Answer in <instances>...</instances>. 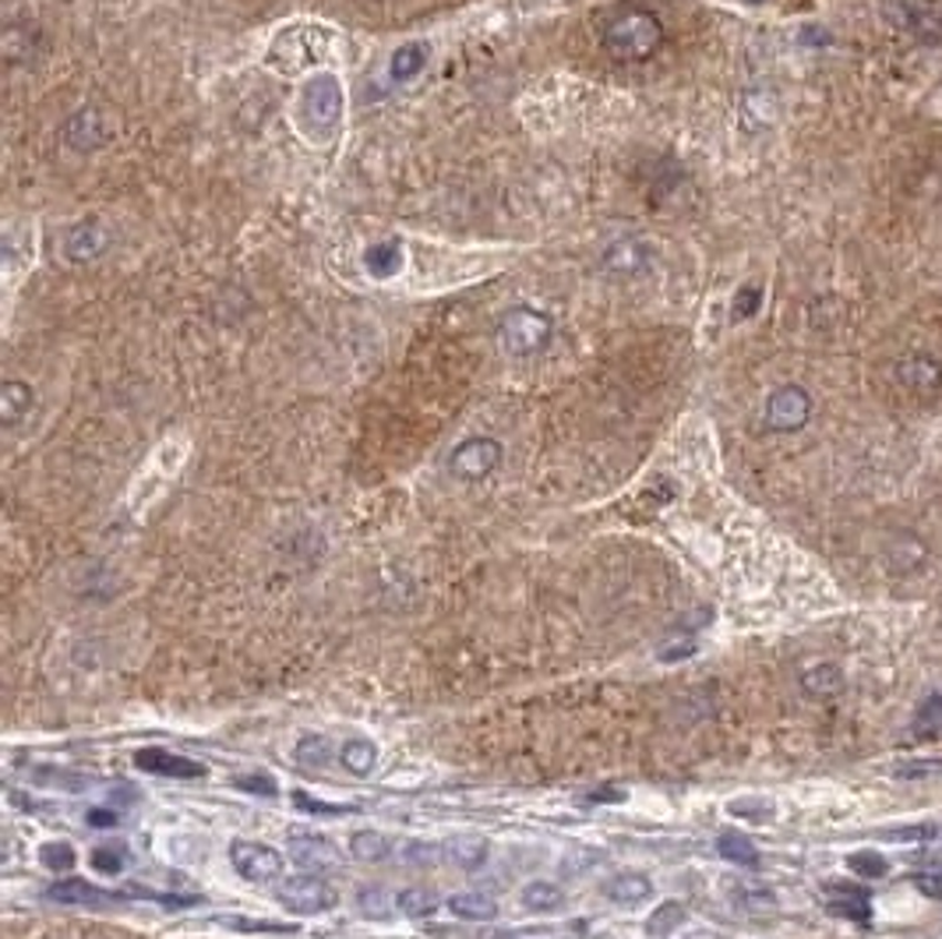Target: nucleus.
Returning <instances> with one entry per match:
<instances>
[{"mask_svg": "<svg viewBox=\"0 0 942 939\" xmlns=\"http://www.w3.org/2000/svg\"><path fill=\"white\" fill-rule=\"evenodd\" d=\"M248 932H297V926H280V922H230Z\"/></svg>", "mask_w": 942, "mask_h": 939, "instance_id": "a18cd8bd", "label": "nucleus"}, {"mask_svg": "<svg viewBox=\"0 0 942 939\" xmlns=\"http://www.w3.org/2000/svg\"><path fill=\"white\" fill-rule=\"evenodd\" d=\"M812 417V396L802 389V385H781L773 389L766 399V410H763V425L773 435H791V431H802Z\"/></svg>", "mask_w": 942, "mask_h": 939, "instance_id": "0eeeda50", "label": "nucleus"}, {"mask_svg": "<svg viewBox=\"0 0 942 939\" xmlns=\"http://www.w3.org/2000/svg\"><path fill=\"white\" fill-rule=\"evenodd\" d=\"M449 911L456 918H463V922H494V918L502 915V908H498L494 900L484 897V894H452Z\"/></svg>", "mask_w": 942, "mask_h": 939, "instance_id": "5701e85b", "label": "nucleus"}, {"mask_svg": "<svg viewBox=\"0 0 942 939\" xmlns=\"http://www.w3.org/2000/svg\"><path fill=\"white\" fill-rule=\"evenodd\" d=\"M713 622V612L710 607H699V612H692L689 618H681L674 629H678V636H695L699 629H706V625Z\"/></svg>", "mask_w": 942, "mask_h": 939, "instance_id": "a19ab883", "label": "nucleus"}, {"mask_svg": "<svg viewBox=\"0 0 942 939\" xmlns=\"http://www.w3.org/2000/svg\"><path fill=\"white\" fill-rule=\"evenodd\" d=\"M650 248H646L639 237H621V241L604 248V269L615 275H639L646 265H650Z\"/></svg>", "mask_w": 942, "mask_h": 939, "instance_id": "f8f14e48", "label": "nucleus"}, {"mask_svg": "<svg viewBox=\"0 0 942 939\" xmlns=\"http://www.w3.org/2000/svg\"><path fill=\"white\" fill-rule=\"evenodd\" d=\"M293 760L307 770H322L332 763V742L325 734H304V739L293 745Z\"/></svg>", "mask_w": 942, "mask_h": 939, "instance_id": "7c9ffc66", "label": "nucleus"}, {"mask_svg": "<svg viewBox=\"0 0 942 939\" xmlns=\"http://www.w3.org/2000/svg\"><path fill=\"white\" fill-rule=\"evenodd\" d=\"M942 831L939 826H932V823H921V826H903V831H890V834H882L886 841H932V837H939Z\"/></svg>", "mask_w": 942, "mask_h": 939, "instance_id": "ea45409f", "label": "nucleus"}, {"mask_svg": "<svg viewBox=\"0 0 942 939\" xmlns=\"http://www.w3.org/2000/svg\"><path fill=\"white\" fill-rule=\"evenodd\" d=\"M502 441L491 438V435H473L467 441H459V446L452 449L449 456V473L456 477V481H484V477H491L498 467H502Z\"/></svg>", "mask_w": 942, "mask_h": 939, "instance_id": "20e7f679", "label": "nucleus"}, {"mask_svg": "<svg viewBox=\"0 0 942 939\" xmlns=\"http://www.w3.org/2000/svg\"><path fill=\"white\" fill-rule=\"evenodd\" d=\"M40 862L46 865L50 873H71V869H75L78 855H75V848H71L67 841H50V844H43V848H40Z\"/></svg>", "mask_w": 942, "mask_h": 939, "instance_id": "f704fd0d", "label": "nucleus"}, {"mask_svg": "<svg viewBox=\"0 0 942 939\" xmlns=\"http://www.w3.org/2000/svg\"><path fill=\"white\" fill-rule=\"evenodd\" d=\"M695 650H699L695 636H681V639L663 643V647L657 650V660H660V665H678V660H689Z\"/></svg>", "mask_w": 942, "mask_h": 939, "instance_id": "4c0bfd02", "label": "nucleus"}, {"mask_svg": "<svg viewBox=\"0 0 942 939\" xmlns=\"http://www.w3.org/2000/svg\"><path fill=\"white\" fill-rule=\"evenodd\" d=\"M106 230L100 219H82V223H75L67 233H64V254L67 262L75 265H85V262H96V258L106 251Z\"/></svg>", "mask_w": 942, "mask_h": 939, "instance_id": "9b49d317", "label": "nucleus"}, {"mask_svg": "<svg viewBox=\"0 0 942 939\" xmlns=\"http://www.w3.org/2000/svg\"><path fill=\"white\" fill-rule=\"evenodd\" d=\"M716 855L734 862V865H745V869H755V865H760V848H755V844L737 831H728V834L716 837Z\"/></svg>", "mask_w": 942, "mask_h": 939, "instance_id": "cd10ccee", "label": "nucleus"}, {"mask_svg": "<svg viewBox=\"0 0 942 939\" xmlns=\"http://www.w3.org/2000/svg\"><path fill=\"white\" fill-rule=\"evenodd\" d=\"M663 46V22L653 11H625L604 29V50L621 61H650Z\"/></svg>", "mask_w": 942, "mask_h": 939, "instance_id": "f257e3e1", "label": "nucleus"}, {"mask_svg": "<svg viewBox=\"0 0 942 939\" xmlns=\"http://www.w3.org/2000/svg\"><path fill=\"white\" fill-rule=\"evenodd\" d=\"M731 905L737 908V911H745V915H770V911H777V894H773L770 887H737V890H731Z\"/></svg>", "mask_w": 942, "mask_h": 939, "instance_id": "c85d7f7f", "label": "nucleus"}, {"mask_svg": "<svg viewBox=\"0 0 942 939\" xmlns=\"http://www.w3.org/2000/svg\"><path fill=\"white\" fill-rule=\"evenodd\" d=\"M760 304H763V286H742V290L734 293L731 319H734V322H745V319L755 315V311H760Z\"/></svg>", "mask_w": 942, "mask_h": 939, "instance_id": "e433bc0d", "label": "nucleus"}, {"mask_svg": "<svg viewBox=\"0 0 942 939\" xmlns=\"http://www.w3.org/2000/svg\"><path fill=\"white\" fill-rule=\"evenodd\" d=\"M551 336H554V322L547 311L526 307V304L505 311L502 322H498V343H502V349L515 361L544 354Z\"/></svg>", "mask_w": 942, "mask_h": 939, "instance_id": "f03ea898", "label": "nucleus"}, {"mask_svg": "<svg viewBox=\"0 0 942 939\" xmlns=\"http://www.w3.org/2000/svg\"><path fill=\"white\" fill-rule=\"evenodd\" d=\"M293 805L304 808V813H349L343 805H325V802H314L307 791H293Z\"/></svg>", "mask_w": 942, "mask_h": 939, "instance_id": "79ce46f5", "label": "nucleus"}, {"mask_svg": "<svg viewBox=\"0 0 942 939\" xmlns=\"http://www.w3.org/2000/svg\"><path fill=\"white\" fill-rule=\"evenodd\" d=\"M275 900L293 915H325L339 905V890L318 873H311V876L283 879V887L275 890Z\"/></svg>", "mask_w": 942, "mask_h": 939, "instance_id": "39448f33", "label": "nucleus"}, {"mask_svg": "<svg viewBox=\"0 0 942 939\" xmlns=\"http://www.w3.org/2000/svg\"><path fill=\"white\" fill-rule=\"evenodd\" d=\"M428 58H431V46L428 43H420V40H414V43H402L393 58H389V82H410V79H417L423 67H428Z\"/></svg>", "mask_w": 942, "mask_h": 939, "instance_id": "a211bd4d", "label": "nucleus"}, {"mask_svg": "<svg viewBox=\"0 0 942 939\" xmlns=\"http://www.w3.org/2000/svg\"><path fill=\"white\" fill-rule=\"evenodd\" d=\"M393 837L389 834H381V831H357L354 837H349V855H354L357 862H371V865H378V862H385L393 855Z\"/></svg>", "mask_w": 942, "mask_h": 939, "instance_id": "a878e982", "label": "nucleus"}, {"mask_svg": "<svg viewBox=\"0 0 942 939\" xmlns=\"http://www.w3.org/2000/svg\"><path fill=\"white\" fill-rule=\"evenodd\" d=\"M921 890H925L929 897H942V873H935V876H918L914 879Z\"/></svg>", "mask_w": 942, "mask_h": 939, "instance_id": "49530a36", "label": "nucleus"}, {"mask_svg": "<svg viewBox=\"0 0 942 939\" xmlns=\"http://www.w3.org/2000/svg\"><path fill=\"white\" fill-rule=\"evenodd\" d=\"M85 823L96 826V831H114V826L121 823V816L114 813V808H88L85 813Z\"/></svg>", "mask_w": 942, "mask_h": 939, "instance_id": "37998d69", "label": "nucleus"}, {"mask_svg": "<svg viewBox=\"0 0 942 939\" xmlns=\"http://www.w3.org/2000/svg\"><path fill=\"white\" fill-rule=\"evenodd\" d=\"M286 855H290L293 865H301L304 873H328V869H336V865H339V848L328 837H318V834L293 837Z\"/></svg>", "mask_w": 942, "mask_h": 939, "instance_id": "9d476101", "label": "nucleus"}, {"mask_svg": "<svg viewBox=\"0 0 942 939\" xmlns=\"http://www.w3.org/2000/svg\"><path fill=\"white\" fill-rule=\"evenodd\" d=\"M847 869L861 879H882L886 873H890V865H886V858L876 855V852H855L851 858H847Z\"/></svg>", "mask_w": 942, "mask_h": 939, "instance_id": "c9c22d12", "label": "nucleus"}, {"mask_svg": "<svg viewBox=\"0 0 942 939\" xmlns=\"http://www.w3.org/2000/svg\"><path fill=\"white\" fill-rule=\"evenodd\" d=\"M628 795H625V787H597V791H589L586 795V802H594V805H618V802H625Z\"/></svg>", "mask_w": 942, "mask_h": 939, "instance_id": "c03bdc74", "label": "nucleus"}, {"mask_svg": "<svg viewBox=\"0 0 942 939\" xmlns=\"http://www.w3.org/2000/svg\"><path fill=\"white\" fill-rule=\"evenodd\" d=\"M88 862L100 876H121L127 865V852H124V844H100V848L88 855Z\"/></svg>", "mask_w": 942, "mask_h": 939, "instance_id": "72a5a7b5", "label": "nucleus"}, {"mask_svg": "<svg viewBox=\"0 0 942 939\" xmlns=\"http://www.w3.org/2000/svg\"><path fill=\"white\" fill-rule=\"evenodd\" d=\"M749 4H760V0H749Z\"/></svg>", "mask_w": 942, "mask_h": 939, "instance_id": "de8ad7c7", "label": "nucleus"}, {"mask_svg": "<svg viewBox=\"0 0 942 939\" xmlns=\"http://www.w3.org/2000/svg\"><path fill=\"white\" fill-rule=\"evenodd\" d=\"M826 894H829V911L840 915V918H858L865 922L872 915V905H868V890H855V887H840V883H826Z\"/></svg>", "mask_w": 942, "mask_h": 939, "instance_id": "412c9836", "label": "nucleus"}, {"mask_svg": "<svg viewBox=\"0 0 942 939\" xmlns=\"http://www.w3.org/2000/svg\"><path fill=\"white\" fill-rule=\"evenodd\" d=\"M488 852H491V844H488V837H480V834H459V837H452L446 844L449 862L459 865V869H467V873L480 869V865L488 862Z\"/></svg>", "mask_w": 942, "mask_h": 939, "instance_id": "aec40b11", "label": "nucleus"}, {"mask_svg": "<svg viewBox=\"0 0 942 939\" xmlns=\"http://www.w3.org/2000/svg\"><path fill=\"white\" fill-rule=\"evenodd\" d=\"M339 763L354 773V778H371L378 766V749L367 739H349L339 745Z\"/></svg>", "mask_w": 942, "mask_h": 939, "instance_id": "393cba45", "label": "nucleus"}, {"mask_svg": "<svg viewBox=\"0 0 942 939\" xmlns=\"http://www.w3.org/2000/svg\"><path fill=\"white\" fill-rule=\"evenodd\" d=\"M897 382L914 396H935L942 389V361L932 354H908L893 367Z\"/></svg>", "mask_w": 942, "mask_h": 939, "instance_id": "1a4fd4ad", "label": "nucleus"}, {"mask_svg": "<svg viewBox=\"0 0 942 939\" xmlns=\"http://www.w3.org/2000/svg\"><path fill=\"white\" fill-rule=\"evenodd\" d=\"M64 142L78 153H88V149H96V145H103L106 132H103L100 109H78V114L71 117L67 127H64Z\"/></svg>", "mask_w": 942, "mask_h": 939, "instance_id": "dca6fc26", "label": "nucleus"}, {"mask_svg": "<svg viewBox=\"0 0 942 939\" xmlns=\"http://www.w3.org/2000/svg\"><path fill=\"white\" fill-rule=\"evenodd\" d=\"M32 407H35V389L29 382L8 378L4 385H0V425L4 428L22 425Z\"/></svg>", "mask_w": 942, "mask_h": 939, "instance_id": "2eb2a0df", "label": "nucleus"}, {"mask_svg": "<svg viewBox=\"0 0 942 939\" xmlns=\"http://www.w3.org/2000/svg\"><path fill=\"white\" fill-rule=\"evenodd\" d=\"M364 269L375 280H393V275L402 269V244L399 241H378L364 251Z\"/></svg>", "mask_w": 942, "mask_h": 939, "instance_id": "4be33fe9", "label": "nucleus"}, {"mask_svg": "<svg viewBox=\"0 0 942 939\" xmlns=\"http://www.w3.org/2000/svg\"><path fill=\"white\" fill-rule=\"evenodd\" d=\"M900 25H908V32L921 43H942V8L935 4H914L903 11Z\"/></svg>", "mask_w": 942, "mask_h": 939, "instance_id": "6ab92c4d", "label": "nucleus"}, {"mask_svg": "<svg viewBox=\"0 0 942 939\" xmlns=\"http://www.w3.org/2000/svg\"><path fill=\"white\" fill-rule=\"evenodd\" d=\"M847 689V678L837 665H812L805 675H802V692L808 699H837L840 692Z\"/></svg>", "mask_w": 942, "mask_h": 939, "instance_id": "f3484780", "label": "nucleus"}, {"mask_svg": "<svg viewBox=\"0 0 942 939\" xmlns=\"http://www.w3.org/2000/svg\"><path fill=\"white\" fill-rule=\"evenodd\" d=\"M939 734H942V689L921 699L911 717V739H939Z\"/></svg>", "mask_w": 942, "mask_h": 939, "instance_id": "b1692460", "label": "nucleus"}, {"mask_svg": "<svg viewBox=\"0 0 942 939\" xmlns=\"http://www.w3.org/2000/svg\"><path fill=\"white\" fill-rule=\"evenodd\" d=\"M396 905L406 918H431L438 911V897L423 887H406L396 894Z\"/></svg>", "mask_w": 942, "mask_h": 939, "instance_id": "2f4dec72", "label": "nucleus"}, {"mask_svg": "<svg viewBox=\"0 0 942 939\" xmlns=\"http://www.w3.org/2000/svg\"><path fill=\"white\" fill-rule=\"evenodd\" d=\"M135 766L145 770V773H156V778H174V781H195V778H206V773H209L206 763L177 757V752L159 749V745L138 749L135 752Z\"/></svg>", "mask_w": 942, "mask_h": 939, "instance_id": "6e6552de", "label": "nucleus"}, {"mask_svg": "<svg viewBox=\"0 0 942 939\" xmlns=\"http://www.w3.org/2000/svg\"><path fill=\"white\" fill-rule=\"evenodd\" d=\"M604 897L615 900V905L636 908V905H642V900L653 897V879L646 873H636V869L618 873V876H611L604 883Z\"/></svg>", "mask_w": 942, "mask_h": 939, "instance_id": "4468645a", "label": "nucleus"}, {"mask_svg": "<svg viewBox=\"0 0 942 939\" xmlns=\"http://www.w3.org/2000/svg\"><path fill=\"white\" fill-rule=\"evenodd\" d=\"M237 787L248 791L254 799H275L280 795V784H275L269 773H248V778H237Z\"/></svg>", "mask_w": 942, "mask_h": 939, "instance_id": "58836bf2", "label": "nucleus"}, {"mask_svg": "<svg viewBox=\"0 0 942 939\" xmlns=\"http://www.w3.org/2000/svg\"><path fill=\"white\" fill-rule=\"evenodd\" d=\"M357 908H360V915H364V918H375V922H385V918H393V911H396L399 905H396V897H389L385 890L367 887V890H360V894H357Z\"/></svg>", "mask_w": 942, "mask_h": 939, "instance_id": "473e14b6", "label": "nucleus"}, {"mask_svg": "<svg viewBox=\"0 0 942 939\" xmlns=\"http://www.w3.org/2000/svg\"><path fill=\"white\" fill-rule=\"evenodd\" d=\"M230 865H233V873L248 883H280L286 873V862L272 844L244 841V837H237L230 844Z\"/></svg>", "mask_w": 942, "mask_h": 939, "instance_id": "423d86ee", "label": "nucleus"}, {"mask_svg": "<svg viewBox=\"0 0 942 939\" xmlns=\"http://www.w3.org/2000/svg\"><path fill=\"white\" fill-rule=\"evenodd\" d=\"M685 905H678V900H663V905L657 911H650V918H646V936L653 939H668L678 926H685Z\"/></svg>", "mask_w": 942, "mask_h": 939, "instance_id": "c756f323", "label": "nucleus"}, {"mask_svg": "<svg viewBox=\"0 0 942 939\" xmlns=\"http://www.w3.org/2000/svg\"><path fill=\"white\" fill-rule=\"evenodd\" d=\"M301 109H304V127L318 138L328 142L336 135V127L343 121V88L339 79L328 75V71H318L311 75L304 92H301Z\"/></svg>", "mask_w": 942, "mask_h": 939, "instance_id": "7ed1b4c3", "label": "nucleus"}, {"mask_svg": "<svg viewBox=\"0 0 942 939\" xmlns=\"http://www.w3.org/2000/svg\"><path fill=\"white\" fill-rule=\"evenodd\" d=\"M46 900H57V905H71V908H100L117 900V894H106L100 890L96 883H85V879H61L46 887Z\"/></svg>", "mask_w": 942, "mask_h": 939, "instance_id": "ddd939ff", "label": "nucleus"}, {"mask_svg": "<svg viewBox=\"0 0 942 939\" xmlns=\"http://www.w3.org/2000/svg\"><path fill=\"white\" fill-rule=\"evenodd\" d=\"M520 897L530 911H558L565 905V890L551 879H530Z\"/></svg>", "mask_w": 942, "mask_h": 939, "instance_id": "bb28decb", "label": "nucleus"}]
</instances>
